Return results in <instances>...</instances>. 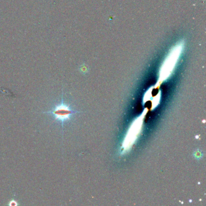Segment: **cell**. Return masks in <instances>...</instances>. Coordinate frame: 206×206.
Instances as JSON below:
<instances>
[{"label":"cell","instance_id":"cell-1","mask_svg":"<svg viewBox=\"0 0 206 206\" xmlns=\"http://www.w3.org/2000/svg\"><path fill=\"white\" fill-rule=\"evenodd\" d=\"M80 112H81L72 109L69 105L64 103L63 98V93L62 95V100L60 104L56 105L53 108V109L50 111L47 112H42V113L49 114L53 116L55 121H61L62 128H64V123L65 121H69L74 114Z\"/></svg>","mask_w":206,"mask_h":206},{"label":"cell","instance_id":"cell-3","mask_svg":"<svg viewBox=\"0 0 206 206\" xmlns=\"http://www.w3.org/2000/svg\"><path fill=\"white\" fill-rule=\"evenodd\" d=\"M135 109H136V112H137L140 113V112H141L142 111V110H143L142 106L140 104L137 105V107H136V108H135Z\"/></svg>","mask_w":206,"mask_h":206},{"label":"cell","instance_id":"cell-2","mask_svg":"<svg viewBox=\"0 0 206 206\" xmlns=\"http://www.w3.org/2000/svg\"><path fill=\"white\" fill-rule=\"evenodd\" d=\"M8 205L10 206H16L18 205L17 201L15 199H12L9 201V203L8 204Z\"/></svg>","mask_w":206,"mask_h":206}]
</instances>
